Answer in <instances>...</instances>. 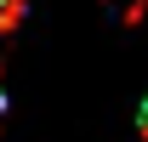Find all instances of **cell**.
<instances>
[{
  "label": "cell",
  "mask_w": 148,
  "mask_h": 142,
  "mask_svg": "<svg viewBox=\"0 0 148 142\" xmlns=\"http://www.w3.org/2000/svg\"><path fill=\"white\" fill-rule=\"evenodd\" d=\"M29 17V0H0V34H17Z\"/></svg>",
  "instance_id": "cell-1"
},
{
  "label": "cell",
  "mask_w": 148,
  "mask_h": 142,
  "mask_svg": "<svg viewBox=\"0 0 148 142\" xmlns=\"http://www.w3.org/2000/svg\"><path fill=\"white\" fill-rule=\"evenodd\" d=\"M137 131H143V142H148V97H143V108H137Z\"/></svg>",
  "instance_id": "cell-2"
},
{
  "label": "cell",
  "mask_w": 148,
  "mask_h": 142,
  "mask_svg": "<svg viewBox=\"0 0 148 142\" xmlns=\"http://www.w3.org/2000/svg\"><path fill=\"white\" fill-rule=\"evenodd\" d=\"M0 114H6V91H0Z\"/></svg>",
  "instance_id": "cell-3"
}]
</instances>
